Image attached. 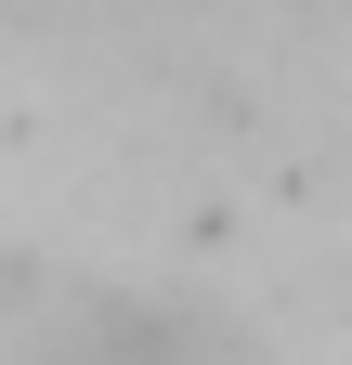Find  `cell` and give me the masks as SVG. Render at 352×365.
<instances>
[{
	"instance_id": "6da1fadb",
	"label": "cell",
	"mask_w": 352,
	"mask_h": 365,
	"mask_svg": "<svg viewBox=\"0 0 352 365\" xmlns=\"http://www.w3.org/2000/svg\"><path fill=\"white\" fill-rule=\"evenodd\" d=\"M39 365H222V339H209L183 300H130V287H105V300H66V313H53Z\"/></svg>"
}]
</instances>
